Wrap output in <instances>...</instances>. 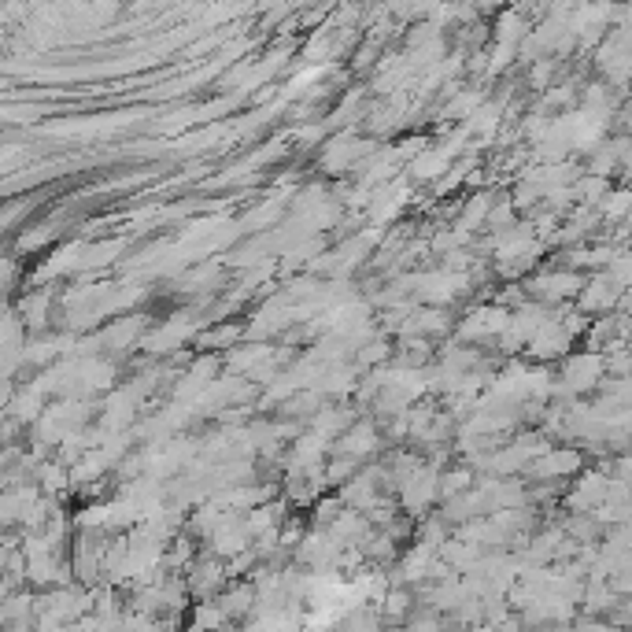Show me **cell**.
<instances>
[{"mask_svg": "<svg viewBox=\"0 0 632 632\" xmlns=\"http://www.w3.org/2000/svg\"><path fill=\"white\" fill-rule=\"evenodd\" d=\"M599 374H603V359H599V355H577V359H570V366H566V381H570V389L577 392L592 389L599 381Z\"/></svg>", "mask_w": 632, "mask_h": 632, "instance_id": "obj_1", "label": "cell"}, {"mask_svg": "<svg viewBox=\"0 0 632 632\" xmlns=\"http://www.w3.org/2000/svg\"><path fill=\"white\" fill-rule=\"evenodd\" d=\"M629 211H632L629 189H610V193L603 196V215H607V219H621V215H629Z\"/></svg>", "mask_w": 632, "mask_h": 632, "instance_id": "obj_2", "label": "cell"}, {"mask_svg": "<svg viewBox=\"0 0 632 632\" xmlns=\"http://www.w3.org/2000/svg\"><path fill=\"white\" fill-rule=\"evenodd\" d=\"M621 171H625V174L632 178V156H629V159H621Z\"/></svg>", "mask_w": 632, "mask_h": 632, "instance_id": "obj_3", "label": "cell"}]
</instances>
